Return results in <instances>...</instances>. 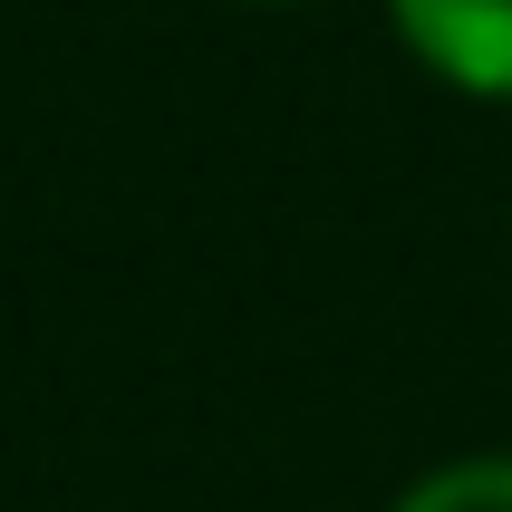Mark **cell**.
I'll return each mask as SVG.
<instances>
[{
  "instance_id": "2",
  "label": "cell",
  "mask_w": 512,
  "mask_h": 512,
  "mask_svg": "<svg viewBox=\"0 0 512 512\" xmlns=\"http://www.w3.org/2000/svg\"><path fill=\"white\" fill-rule=\"evenodd\" d=\"M397 512H512V455H474V464H445L406 493Z\"/></svg>"
},
{
  "instance_id": "1",
  "label": "cell",
  "mask_w": 512,
  "mask_h": 512,
  "mask_svg": "<svg viewBox=\"0 0 512 512\" xmlns=\"http://www.w3.org/2000/svg\"><path fill=\"white\" fill-rule=\"evenodd\" d=\"M406 49L474 97H512V0H397Z\"/></svg>"
}]
</instances>
